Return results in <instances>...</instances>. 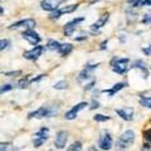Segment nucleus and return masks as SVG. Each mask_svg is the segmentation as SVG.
I'll list each match as a JSON object with an SVG mask.
<instances>
[{
    "label": "nucleus",
    "mask_w": 151,
    "mask_h": 151,
    "mask_svg": "<svg viewBox=\"0 0 151 151\" xmlns=\"http://www.w3.org/2000/svg\"><path fill=\"white\" fill-rule=\"evenodd\" d=\"M59 113V105H48V106H42L38 110L30 112L28 115V119H44V117H53Z\"/></svg>",
    "instance_id": "nucleus-1"
},
{
    "label": "nucleus",
    "mask_w": 151,
    "mask_h": 151,
    "mask_svg": "<svg viewBox=\"0 0 151 151\" xmlns=\"http://www.w3.org/2000/svg\"><path fill=\"white\" fill-rule=\"evenodd\" d=\"M111 69L117 74H124L129 70L130 59L129 58H120V57H113L110 62Z\"/></svg>",
    "instance_id": "nucleus-2"
},
{
    "label": "nucleus",
    "mask_w": 151,
    "mask_h": 151,
    "mask_svg": "<svg viewBox=\"0 0 151 151\" xmlns=\"http://www.w3.org/2000/svg\"><path fill=\"white\" fill-rule=\"evenodd\" d=\"M134 141H135V132L132 130H127L119 137L116 146L120 151H122V150H126L127 147H130L134 144Z\"/></svg>",
    "instance_id": "nucleus-3"
},
{
    "label": "nucleus",
    "mask_w": 151,
    "mask_h": 151,
    "mask_svg": "<svg viewBox=\"0 0 151 151\" xmlns=\"http://www.w3.org/2000/svg\"><path fill=\"white\" fill-rule=\"evenodd\" d=\"M78 6H79V4H70V5H65L63 8H59L58 10L50 13L49 19L50 20H57V19H59L62 15H64V14H69V13H73L74 10H77Z\"/></svg>",
    "instance_id": "nucleus-4"
},
{
    "label": "nucleus",
    "mask_w": 151,
    "mask_h": 151,
    "mask_svg": "<svg viewBox=\"0 0 151 151\" xmlns=\"http://www.w3.org/2000/svg\"><path fill=\"white\" fill-rule=\"evenodd\" d=\"M48 135H49V130L47 127H42L39 131H37L33 137V145L34 147H40L47 140H48Z\"/></svg>",
    "instance_id": "nucleus-5"
},
{
    "label": "nucleus",
    "mask_w": 151,
    "mask_h": 151,
    "mask_svg": "<svg viewBox=\"0 0 151 151\" xmlns=\"http://www.w3.org/2000/svg\"><path fill=\"white\" fill-rule=\"evenodd\" d=\"M98 65H100V63H88V64H86V67H84L78 74V82L87 81V79L92 78L93 70L97 69Z\"/></svg>",
    "instance_id": "nucleus-6"
},
{
    "label": "nucleus",
    "mask_w": 151,
    "mask_h": 151,
    "mask_svg": "<svg viewBox=\"0 0 151 151\" xmlns=\"http://www.w3.org/2000/svg\"><path fill=\"white\" fill-rule=\"evenodd\" d=\"M22 38H23V39H25L28 43L32 44V45H34V47H37L38 44L40 43V40H42V37L38 34L35 30H33V29L24 30L22 33Z\"/></svg>",
    "instance_id": "nucleus-7"
},
{
    "label": "nucleus",
    "mask_w": 151,
    "mask_h": 151,
    "mask_svg": "<svg viewBox=\"0 0 151 151\" xmlns=\"http://www.w3.org/2000/svg\"><path fill=\"white\" fill-rule=\"evenodd\" d=\"M83 20H84V17H78V18L72 19V20L68 22V23H65L64 24V35L65 37H72L74 30L77 29V27L81 24Z\"/></svg>",
    "instance_id": "nucleus-8"
},
{
    "label": "nucleus",
    "mask_w": 151,
    "mask_h": 151,
    "mask_svg": "<svg viewBox=\"0 0 151 151\" xmlns=\"http://www.w3.org/2000/svg\"><path fill=\"white\" fill-rule=\"evenodd\" d=\"M113 145V140L111 137L110 132L108 131H102L100 135V140H98V146H100L101 150H111Z\"/></svg>",
    "instance_id": "nucleus-9"
},
{
    "label": "nucleus",
    "mask_w": 151,
    "mask_h": 151,
    "mask_svg": "<svg viewBox=\"0 0 151 151\" xmlns=\"http://www.w3.org/2000/svg\"><path fill=\"white\" fill-rule=\"evenodd\" d=\"M65 1V0H42L40 1V8L45 12L53 13L55 10H58L59 6Z\"/></svg>",
    "instance_id": "nucleus-10"
},
{
    "label": "nucleus",
    "mask_w": 151,
    "mask_h": 151,
    "mask_svg": "<svg viewBox=\"0 0 151 151\" xmlns=\"http://www.w3.org/2000/svg\"><path fill=\"white\" fill-rule=\"evenodd\" d=\"M37 25V23L34 19H23V20H19V22H15V23H13L12 25H9L8 28L10 30H14V29H19V28H25V30L28 29H33Z\"/></svg>",
    "instance_id": "nucleus-11"
},
{
    "label": "nucleus",
    "mask_w": 151,
    "mask_h": 151,
    "mask_svg": "<svg viewBox=\"0 0 151 151\" xmlns=\"http://www.w3.org/2000/svg\"><path fill=\"white\" fill-rule=\"evenodd\" d=\"M43 50H44L43 45H37L30 50H25L24 53H23V57H24L25 59H28V60H37L42 55Z\"/></svg>",
    "instance_id": "nucleus-12"
},
{
    "label": "nucleus",
    "mask_w": 151,
    "mask_h": 151,
    "mask_svg": "<svg viewBox=\"0 0 151 151\" xmlns=\"http://www.w3.org/2000/svg\"><path fill=\"white\" fill-rule=\"evenodd\" d=\"M86 106H88L87 102H79V103H77V105L73 106L68 112H65L64 119L65 120H74L76 117H77L78 112L81 111V110H83V108H86Z\"/></svg>",
    "instance_id": "nucleus-13"
},
{
    "label": "nucleus",
    "mask_w": 151,
    "mask_h": 151,
    "mask_svg": "<svg viewBox=\"0 0 151 151\" xmlns=\"http://www.w3.org/2000/svg\"><path fill=\"white\" fill-rule=\"evenodd\" d=\"M67 141H68V134L65 131H59L58 134H57V136H55L54 146L57 149H64Z\"/></svg>",
    "instance_id": "nucleus-14"
},
{
    "label": "nucleus",
    "mask_w": 151,
    "mask_h": 151,
    "mask_svg": "<svg viewBox=\"0 0 151 151\" xmlns=\"http://www.w3.org/2000/svg\"><path fill=\"white\" fill-rule=\"evenodd\" d=\"M108 18H110V14H108V13L102 14V15L98 18V20H97V22H94L93 24L91 25V30H92L93 33H98V30H100L103 25H106V23H107V20H108Z\"/></svg>",
    "instance_id": "nucleus-15"
},
{
    "label": "nucleus",
    "mask_w": 151,
    "mask_h": 151,
    "mask_svg": "<svg viewBox=\"0 0 151 151\" xmlns=\"http://www.w3.org/2000/svg\"><path fill=\"white\" fill-rule=\"evenodd\" d=\"M116 113L121 117L122 120H125V121H131L132 119H134V108H131V107L117 108Z\"/></svg>",
    "instance_id": "nucleus-16"
},
{
    "label": "nucleus",
    "mask_w": 151,
    "mask_h": 151,
    "mask_svg": "<svg viewBox=\"0 0 151 151\" xmlns=\"http://www.w3.org/2000/svg\"><path fill=\"white\" fill-rule=\"evenodd\" d=\"M127 84H129L127 82H119V83L113 84V87H112V88H110V89H103V91H101V92L108 94V97H112V96H115V94L119 92V91H121L122 88L127 87Z\"/></svg>",
    "instance_id": "nucleus-17"
},
{
    "label": "nucleus",
    "mask_w": 151,
    "mask_h": 151,
    "mask_svg": "<svg viewBox=\"0 0 151 151\" xmlns=\"http://www.w3.org/2000/svg\"><path fill=\"white\" fill-rule=\"evenodd\" d=\"M131 68H134V69H139L141 74H142V77L144 78H147V76H149V72H147V69H146V64L142 59H137V60H135L134 63H132L131 65Z\"/></svg>",
    "instance_id": "nucleus-18"
},
{
    "label": "nucleus",
    "mask_w": 151,
    "mask_h": 151,
    "mask_svg": "<svg viewBox=\"0 0 151 151\" xmlns=\"http://www.w3.org/2000/svg\"><path fill=\"white\" fill-rule=\"evenodd\" d=\"M30 79H32V78L29 77V76H25L24 78H22L20 81H19L17 84H14V86H15L17 88H19V89H25V88L29 87V84L32 83Z\"/></svg>",
    "instance_id": "nucleus-19"
},
{
    "label": "nucleus",
    "mask_w": 151,
    "mask_h": 151,
    "mask_svg": "<svg viewBox=\"0 0 151 151\" xmlns=\"http://www.w3.org/2000/svg\"><path fill=\"white\" fill-rule=\"evenodd\" d=\"M73 50V45L72 44H69V43H64L60 45V48L58 49V53L62 55V57H65V55H68L70 52Z\"/></svg>",
    "instance_id": "nucleus-20"
},
{
    "label": "nucleus",
    "mask_w": 151,
    "mask_h": 151,
    "mask_svg": "<svg viewBox=\"0 0 151 151\" xmlns=\"http://www.w3.org/2000/svg\"><path fill=\"white\" fill-rule=\"evenodd\" d=\"M60 44L58 40H55V39H49L48 42H47V45H45V48L48 49V50H57L58 52V49L60 48Z\"/></svg>",
    "instance_id": "nucleus-21"
},
{
    "label": "nucleus",
    "mask_w": 151,
    "mask_h": 151,
    "mask_svg": "<svg viewBox=\"0 0 151 151\" xmlns=\"http://www.w3.org/2000/svg\"><path fill=\"white\" fill-rule=\"evenodd\" d=\"M140 105L142 107H146V108H150L151 110V97H146V96H141L140 97Z\"/></svg>",
    "instance_id": "nucleus-22"
},
{
    "label": "nucleus",
    "mask_w": 151,
    "mask_h": 151,
    "mask_svg": "<svg viewBox=\"0 0 151 151\" xmlns=\"http://www.w3.org/2000/svg\"><path fill=\"white\" fill-rule=\"evenodd\" d=\"M67 151H82V144L79 141H74V142L68 146Z\"/></svg>",
    "instance_id": "nucleus-23"
},
{
    "label": "nucleus",
    "mask_w": 151,
    "mask_h": 151,
    "mask_svg": "<svg viewBox=\"0 0 151 151\" xmlns=\"http://www.w3.org/2000/svg\"><path fill=\"white\" fill-rule=\"evenodd\" d=\"M110 119H111L110 116H105V115H102V113H97V115L93 116V120L96 122H105V121H108Z\"/></svg>",
    "instance_id": "nucleus-24"
},
{
    "label": "nucleus",
    "mask_w": 151,
    "mask_h": 151,
    "mask_svg": "<svg viewBox=\"0 0 151 151\" xmlns=\"http://www.w3.org/2000/svg\"><path fill=\"white\" fill-rule=\"evenodd\" d=\"M54 89H59V91H62V89H65V88H68V82L67 81H59V82H57L54 86H53Z\"/></svg>",
    "instance_id": "nucleus-25"
},
{
    "label": "nucleus",
    "mask_w": 151,
    "mask_h": 151,
    "mask_svg": "<svg viewBox=\"0 0 151 151\" xmlns=\"http://www.w3.org/2000/svg\"><path fill=\"white\" fill-rule=\"evenodd\" d=\"M0 151H15V147L10 142H1Z\"/></svg>",
    "instance_id": "nucleus-26"
},
{
    "label": "nucleus",
    "mask_w": 151,
    "mask_h": 151,
    "mask_svg": "<svg viewBox=\"0 0 151 151\" xmlns=\"http://www.w3.org/2000/svg\"><path fill=\"white\" fill-rule=\"evenodd\" d=\"M144 141H145V145H149L151 144V129L144 131Z\"/></svg>",
    "instance_id": "nucleus-27"
},
{
    "label": "nucleus",
    "mask_w": 151,
    "mask_h": 151,
    "mask_svg": "<svg viewBox=\"0 0 151 151\" xmlns=\"http://www.w3.org/2000/svg\"><path fill=\"white\" fill-rule=\"evenodd\" d=\"M15 87V86H13V84H9V83H6V84H3L1 86V88H0V93L1 94H4L5 92H9V91H12V89Z\"/></svg>",
    "instance_id": "nucleus-28"
},
{
    "label": "nucleus",
    "mask_w": 151,
    "mask_h": 151,
    "mask_svg": "<svg viewBox=\"0 0 151 151\" xmlns=\"http://www.w3.org/2000/svg\"><path fill=\"white\" fill-rule=\"evenodd\" d=\"M3 76H6V77H17V76L22 74V70H10V72H3Z\"/></svg>",
    "instance_id": "nucleus-29"
},
{
    "label": "nucleus",
    "mask_w": 151,
    "mask_h": 151,
    "mask_svg": "<svg viewBox=\"0 0 151 151\" xmlns=\"http://www.w3.org/2000/svg\"><path fill=\"white\" fill-rule=\"evenodd\" d=\"M141 3H142V0H129V1H127V4H129L130 8L141 6Z\"/></svg>",
    "instance_id": "nucleus-30"
},
{
    "label": "nucleus",
    "mask_w": 151,
    "mask_h": 151,
    "mask_svg": "<svg viewBox=\"0 0 151 151\" xmlns=\"http://www.w3.org/2000/svg\"><path fill=\"white\" fill-rule=\"evenodd\" d=\"M9 45H10V40H9V39H1V40H0V49H1V50L8 49Z\"/></svg>",
    "instance_id": "nucleus-31"
},
{
    "label": "nucleus",
    "mask_w": 151,
    "mask_h": 151,
    "mask_svg": "<svg viewBox=\"0 0 151 151\" xmlns=\"http://www.w3.org/2000/svg\"><path fill=\"white\" fill-rule=\"evenodd\" d=\"M141 23L142 24H151V13L144 14V18L141 19Z\"/></svg>",
    "instance_id": "nucleus-32"
},
{
    "label": "nucleus",
    "mask_w": 151,
    "mask_h": 151,
    "mask_svg": "<svg viewBox=\"0 0 151 151\" xmlns=\"http://www.w3.org/2000/svg\"><path fill=\"white\" fill-rule=\"evenodd\" d=\"M98 107H100V102L93 98L92 102H91V106H89V110H96V108H98Z\"/></svg>",
    "instance_id": "nucleus-33"
},
{
    "label": "nucleus",
    "mask_w": 151,
    "mask_h": 151,
    "mask_svg": "<svg viewBox=\"0 0 151 151\" xmlns=\"http://www.w3.org/2000/svg\"><path fill=\"white\" fill-rule=\"evenodd\" d=\"M94 84H96V79H92L91 82L87 83L86 86H84V89H86V91H89V89H92L94 87Z\"/></svg>",
    "instance_id": "nucleus-34"
},
{
    "label": "nucleus",
    "mask_w": 151,
    "mask_h": 151,
    "mask_svg": "<svg viewBox=\"0 0 151 151\" xmlns=\"http://www.w3.org/2000/svg\"><path fill=\"white\" fill-rule=\"evenodd\" d=\"M44 76H45V74H38L37 77H33V78L30 79V81H32V83H34V82H39L40 79H43V78H44Z\"/></svg>",
    "instance_id": "nucleus-35"
},
{
    "label": "nucleus",
    "mask_w": 151,
    "mask_h": 151,
    "mask_svg": "<svg viewBox=\"0 0 151 151\" xmlns=\"http://www.w3.org/2000/svg\"><path fill=\"white\" fill-rule=\"evenodd\" d=\"M142 53L146 55H151V43L146 47V48H142Z\"/></svg>",
    "instance_id": "nucleus-36"
},
{
    "label": "nucleus",
    "mask_w": 151,
    "mask_h": 151,
    "mask_svg": "<svg viewBox=\"0 0 151 151\" xmlns=\"http://www.w3.org/2000/svg\"><path fill=\"white\" fill-rule=\"evenodd\" d=\"M107 44H108V40H107V39H106V40H103L102 43H101V45H100V49H101V50L106 49V48H107Z\"/></svg>",
    "instance_id": "nucleus-37"
},
{
    "label": "nucleus",
    "mask_w": 151,
    "mask_h": 151,
    "mask_svg": "<svg viewBox=\"0 0 151 151\" xmlns=\"http://www.w3.org/2000/svg\"><path fill=\"white\" fill-rule=\"evenodd\" d=\"M141 6H151V0H142Z\"/></svg>",
    "instance_id": "nucleus-38"
},
{
    "label": "nucleus",
    "mask_w": 151,
    "mask_h": 151,
    "mask_svg": "<svg viewBox=\"0 0 151 151\" xmlns=\"http://www.w3.org/2000/svg\"><path fill=\"white\" fill-rule=\"evenodd\" d=\"M87 151H98V150H97L96 147H94V146H91V147H89Z\"/></svg>",
    "instance_id": "nucleus-39"
},
{
    "label": "nucleus",
    "mask_w": 151,
    "mask_h": 151,
    "mask_svg": "<svg viewBox=\"0 0 151 151\" xmlns=\"http://www.w3.org/2000/svg\"><path fill=\"white\" fill-rule=\"evenodd\" d=\"M0 15H4V8H0Z\"/></svg>",
    "instance_id": "nucleus-40"
},
{
    "label": "nucleus",
    "mask_w": 151,
    "mask_h": 151,
    "mask_svg": "<svg viewBox=\"0 0 151 151\" xmlns=\"http://www.w3.org/2000/svg\"><path fill=\"white\" fill-rule=\"evenodd\" d=\"M150 69H151V65H150Z\"/></svg>",
    "instance_id": "nucleus-41"
}]
</instances>
